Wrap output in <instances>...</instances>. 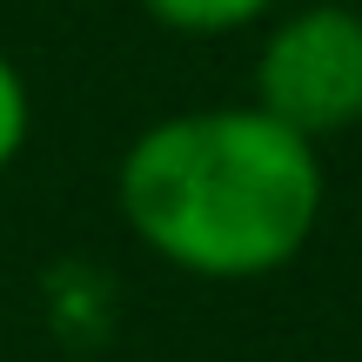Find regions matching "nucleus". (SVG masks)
Segmentation results:
<instances>
[{"instance_id": "obj_1", "label": "nucleus", "mask_w": 362, "mask_h": 362, "mask_svg": "<svg viewBox=\"0 0 362 362\" xmlns=\"http://www.w3.org/2000/svg\"><path fill=\"white\" fill-rule=\"evenodd\" d=\"M322 194V148L255 101L148 121L115 168L128 235L155 262L202 282H262L302 262Z\"/></svg>"}, {"instance_id": "obj_2", "label": "nucleus", "mask_w": 362, "mask_h": 362, "mask_svg": "<svg viewBox=\"0 0 362 362\" xmlns=\"http://www.w3.org/2000/svg\"><path fill=\"white\" fill-rule=\"evenodd\" d=\"M255 107L315 148L362 121V13L349 0H309L262 34Z\"/></svg>"}, {"instance_id": "obj_3", "label": "nucleus", "mask_w": 362, "mask_h": 362, "mask_svg": "<svg viewBox=\"0 0 362 362\" xmlns=\"http://www.w3.org/2000/svg\"><path fill=\"white\" fill-rule=\"evenodd\" d=\"M282 0H141V13L155 27H168L181 40H215V34H242V27L269 21Z\"/></svg>"}, {"instance_id": "obj_4", "label": "nucleus", "mask_w": 362, "mask_h": 362, "mask_svg": "<svg viewBox=\"0 0 362 362\" xmlns=\"http://www.w3.org/2000/svg\"><path fill=\"white\" fill-rule=\"evenodd\" d=\"M27 134H34V94H27V81H21V67L0 54V175L21 161V148H27Z\"/></svg>"}]
</instances>
